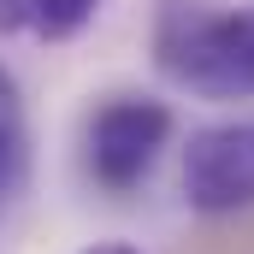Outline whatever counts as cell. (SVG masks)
I'll return each mask as SVG.
<instances>
[{"mask_svg": "<svg viewBox=\"0 0 254 254\" xmlns=\"http://www.w3.org/2000/svg\"><path fill=\"white\" fill-rule=\"evenodd\" d=\"M154 65L201 101H254V0L249 6L160 0Z\"/></svg>", "mask_w": 254, "mask_h": 254, "instance_id": "1", "label": "cell"}, {"mask_svg": "<svg viewBox=\"0 0 254 254\" xmlns=\"http://www.w3.org/2000/svg\"><path fill=\"white\" fill-rule=\"evenodd\" d=\"M172 130H178L172 107L154 101V95H113V101H101L89 113V130H83L89 178L113 195L136 190L160 166V154L172 148Z\"/></svg>", "mask_w": 254, "mask_h": 254, "instance_id": "2", "label": "cell"}, {"mask_svg": "<svg viewBox=\"0 0 254 254\" xmlns=\"http://www.w3.org/2000/svg\"><path fill=\"white\" fill-rule=\"evenodd\" d=\"M184 201L195 213H243L254 207V119L207 125L184 148Z\"/></svg>", "mask_w": 254, "mask_h": 254, "instance_id": "3", "label": "cell"}, {"mask_svg": "<svg viewBox=\"0 0 254 254\" xmlns=\"http://www.w3.org/2000/svg\"><path fill=\"white\" fill-rule=\"evenodd\" d=\"M30 184V107L18 77L0 65V213L24 195Z\"/></svg>", "mask_w": 254, "mask_h": 254, "instance_id": "4", "label": "cell"}, {"mask_svg": "<svg viewBox=\"0 0 254 254\" xmlns=\"http://www.w3.org/2000/svg\"><path fill=\"white\" fill-rule=\"evenodd\" d=\"M95 12H101V0H42L30 36H42V42H71L77 30L95 24Z\"/></svg>", "mask_w": 254, "mask_h": 254, "instance_id": "5", "label": "cell"}, {"mask_svg": "<svg viewBox=\"0 0 254 254\" xmlns=\"http://www.w3.org/2000/svg\"><path fill=\"white\" fill-rule=\"evenodd\" d=\"M42 0H0V36H30Z\"/></svg>", "mask_w": 254, "mask_h": 254, "instance_id": "6", "label": "cell"}, {"mask_svg": "<svg viewBox=\"0 0 254 254\" xmlns=\"http://www.w3.org/2000/svg\"><path fill=\"white\" fill-rule=\"evenodd\" d=\"M83 254H136L130 243H95V249H83Z\"/></svg>", "mask_w": 254, "mask_h": 254, "instance_id": "7", "label": "cell"}]
</instances>
